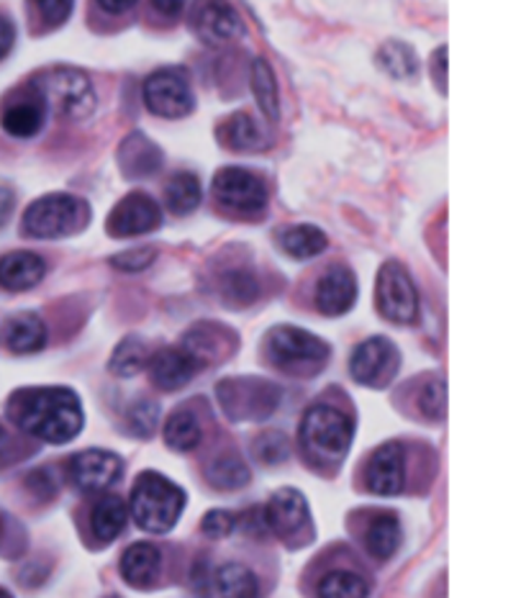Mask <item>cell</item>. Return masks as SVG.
<instances>
[{
    "instance_id": "cell-8",
    "label": "cell",
    "mask_w": 526,
    "mask_h": 598,
    "mask_svg": "<svg viewBox=\"0 0 526 598\" xmlns=\"http://www.w3.org/2000/svg\"><path fill=\"white\" fill-rule=\"evenodd\" d=\"M144 103L154 116L180 118L192 110L190 80L185 70L165 68L147 78L144 83Z\"/></svg>"
},
{
    "instance_id": "cell-50",
    "label": "cell",
    "mask_w": 526,
    "mask_h": 598,
    "mask_svg": "<svg viewBox=\"0 0 526 598\" xmlns=\"http://www.w3.org/2000/svg\"><path fill=\"white\" fill-rule=\"evenodd\" d=\"M0 598H13V596L9 594V590H3V588H0Z\"/></svg>"
},
{
    "instance_id": "cell-17",
    "label": "cell",
    "mask_w": 526,
    "mask_h": 598,
    "mask_svg": "<svg viewBox=\"0 0 526 598\" xmlns=\"http://www.w3.org/2000/svg\"><path fill=\"white\" fill-rule=\"evenodd\" d=\"M262 514L265 521H268V529L276 531L283 540H291V537L299 535L303 524L308 521L306 499H303L295 489H280L276 496L270 499V504Z\"/></svg>"
},
{
    "instance_id": "cell-28",
    "label": "cell",
    "mask_w": 526,
    "mask_h": 598,
    "mask_svg": "<svg viewBox=\"0 0 526 598\" xmlns=\"http://www.w3.org/2000/svg\"><path fill=\"white\" fill-rule=\"evenodd\" d=\"M217 588L221 598H257L259 581L247 565L229 563L217 575Z\"/></svg>"
},
{
    "instance_id": "cell-33",
    "label": "cell",
    "mask_w": 526,
    "mask_h": 598,
    "mask_svg": "<svg viewBox=\"0 0 526 598\" xmlns=\"http://www.w3.org/2000/svg\"><path fill=\"white\" fill-rule=\"evenodd\" d=\"M221 298L226 301L229 306L244 308L255 304L259 298V283L257 278L247 270H232L221 278Z\"/></svg>"
},
{
    "instance_id": "cell-27",
    "label": "cell",
    "mask_w": 526,
    "mask_h": 598,
    "mask_svg": "<svg viewBox=\"0 0 526 598\" xmlns=\"http://www.w3.org/2000/svg\"><path fill=\"white\" fill-rule=\"evenodd\" d=\"M401 544V524L393 514H381L367 529V550L377 560H388L396 555Z\"/></svg>"
},
{
    "instance_id": "cell-24",
    "label": "cell",
    "mask_w": 526,
    "mask_h": 598,
    "mask_svg": "<svg viewBox=\"0 0 526 598\" xmlns=\"http://www.w3.org/2000/svg\"><path fill=\"white\" fill-rule=\"evenodd\" d=\"M47 344V327L36 314H19L9 321V347L16 354L39 352Z\"/></svg>"
},
{
    "instance_id": "cell-29",
    "label": "cell",
    "mask_w": 526,
    "mask_h": 598,
    "mask_svg": "<svg viewBox=\"0 0 526 598\" xmlns=\"http://www.w3.org/2000/svg\"><path fill=\"white\" fill-rule=\"evenodd\" d=\"M280 245L295 260H308V257L322 255L326 249V234L316 226H293L280 236Z\"/></svg>"
},
{
    "instance_id": "cell-48",
    "label": "cell",
    "mask_w": 526,
    "mask_h": 598,
    "mask_svg": "<svg viewBox=\"0 0 526 598\" xmlns=\"http://www.w3.org/2000/svg\"><path fill=\"white\" fill-rule=\"evenodd\" d=\"M152 3H154V9L162 13V16H177V13L185 9V3H188V0H152Z\"/></svg>"
},
{
    "instance_id": "cell-41",
    "label": "cell",
    "mask_w": 526,
    "mask_h": 598,
    "mask_svg": "<svg viewBox=\"0 0 526 598\" xmlns=\"http://www.w3.org/2000/svg\"><path fill=\"white\" fill-rule=\"evenodd\" d=\"M32 5L39 11L44 24L59 26L70 19L75 0H32Z\"/></svg>"
},
{
    "instance_id": "cell-10",
    "label": "cell",
    "mask_w": 526,
    "mask_h": 598,
    "mask_svg": "<svg viewBox=\"0 0 526 598\" xmlns=\"http://www.w3.org/2000/svg\"><path fill=\"white\" fill-rule=\"evenodd\" d=\"M398 365H401V354H398L396 344L390 339L383 337H373L367 342H362L350 360L354 380L370 388L388 386L396 378Z\"/></svg>"
},
{
    "instance_id": "cell-15",
    "label": "cell",
    "mask_w": 526,
    "mask_h": 598,
    "mask_svg": "<svg viewBox=\"0 0 526 598\" xmlns=\"http://www.w3.org/2000/svg\"><path fill=\"white\" fill-rule=\"evenodd\" d=\"M406 483V455L398 442H388L375 455L370 457L367 465V485L377 496H396L404 491Z\"/></svg>"
},
{
    "instance_id": "cell-7",
    "label": "cell",
    "mask_w": 526,
    "mask_h": 598,
    "mask_svg": "<svg viewBox=\"0 0 526 598\" xmlns=\"http://www.w3.org/2000/svg\"><path fill=\"white\" fill-rule=\"evenodd\" d=\"M377 312L396 324L417 321V288H413L409 272L398 262H385L377 272Z\"/></svg>"
},
{
    "instance_id": "cell-2",
    "label": "cell",
    "mask_w": 526,
    "mask_h": 598,
    "mask_svg": "<svg viewBox=\"0 0 526 598\" xmlns=\"http://www.w3.org/2000/svg\"><path fill=\"white\" fill-rule=\"evenodd\" d=\"M185 508V491L160 472H142L131 493V514L144 531H170Z\"/></svg>"
},
{
    "instance_id": "cell-34",
    "label": "cell",
    "mask_w": 526,
    "mask_h": 598,
    "mask_svg": "<svg viewBox=\"0 0 526 598\" xmlns=\"http://www.w3.org/2000/svg\"><path fill=\"white\" fill-rule=\"evenodd\" d=\"M165 196L170 209L185 216V213L196 211L198 203H201V183H198V177L192 173H177L170 180Z\"/></svg>"
},
{
    "instance_id": "cell-39",
    "label": "cell",
    "mask_w": 526,
    "mask_h": 598,
    "mask_svg": "<svg viewBox=\"0 0 526 598\" xmlns=\"http://www.w3.org/2000/svg\"><path fill=\"white\" fill-rule=\"evenodd\" d=\"M419 409L429 419H442L444 411H447V386L442 380H432L429 386H424L419 396Z\"/></svg>"
},
{
    "instance_id": "cell-4",
    "label": "cell",
    "mask_w": 526,
    "mask_h": 598,
    "mask_svg": "<svg viewBox=\"0 0 526 598\" xmlns=\"http://www.w3.org/2000/svg\"><path fill=\"white\" fill-rule=\"evenodd\" d=\"M87 221V206L75 196L55 194L32 203L24 213V232L36 239H55L83 228Z\"/></svg>"
},
{
    "instance_id": "cell-32",
    "label": "cell",
    "mask_w": 526,
    "mask_h": 598,
    "mask_svg": "<svg viewBox=\"0 0 526 598\" xmlns=\"http://www.w3.org/2000/svg\"><path fill=\"white\" fill-rule=\"evenodd\" d=\"M377 65H381V68L396 80H409L419 72L417 55H413L409 44H401V42L385 44V47L377 51Z\"/></svg>"
},
{
    "instance_id": "cell-16",
    "label": "cell",
    "mask_w": 526,
    "mask_h": 598,
    "mask_svg": "<svg viewBox=\"0 0 526 598\" xmlns=\"http://www.w3.org/2000/svg\"><path fill=\"white\" fill-rule=\"evenodd\" d=\"M358 298V280H354L350 268L335 265L324 272V278L316 285V306L326 316H342L354 306Z\"/></svg>"
},
{
    "instance_id": "cell-40",
    "label": "cell",
    "mask_w": 526,
    "mask_h": 598,
    "mask_svg": "<svg viewBox=\"0 0 526 598\" xmlns=\"http://www.w3.org/2000/svg\"><path fill=\"white\" fill-rule=\"evenodd\" d=\"M154 257H157V249L154 247H142V249H129V253H121L116 255L114 260H110V265L124 272H139V270H147L150 265L154 262Z\"/></svg>"
},
{
    "instance_id": "cell-18",
    "label": "cell",
    "mask_w": 526,
    "mask_h": 598,
    "mask_svg": "<svg viewBox=\"0 0 526 598\" xmlns=\"http://www.w3.org/2000/svg\"><path fill=\"white\" fill-rule=\"evenodd\" d=\"M198 371H201L198 360L188 350H177V347H167V350L157 352L150 363L152 383L162 390H177L188 386Z\"/></svg>"
},
{
    "instance_id": "cell-23",
    "label": "cell",
    "mask_w": 526,
    "mask_h": 598,
    "mask_svg": "<svg viewBox=\"0 0 526 598\" xmlns=\"http://www.w3.org/2000/svg\"><path fill=\"white\" fill-rule=\"evenodd\" d=\"M221 142H224L229 150L236 152H255L259 146H265V134L259 131L257 121L247 114H234L229 116L219 129Z\"/></svg>"
},
{
    "instance_id": "cell-51",
    "label": "cell",
    "mask_w": 526,
    "mask_h": 598,
    "mask_svg": "<svg viewBox=\"0 0 526 598\" xmlns=\"http://www.w3.org/2000/svg\"><path fill=\"white\" fill-rule=\"evenodd\" d=\"M108 598H121V596H108Z\"/></svg>"
},
{
    "instance_id": "cell-6",
    "label": "cell",
    "mask_w": 526,
    "mask_h": 598,
    "mask_svg": "<svg viewBox=\"0 0 526 598\" xmlns=\"http://www.w3.org/2000/svg\"><path fill=\"white\" fill-rule=\"evenodd\" d=\"M352 419L335 409V406L326 403H318L314 409H308L301 426L303 442H306L308 449H314V453L322 457H331V460L347 455V449L352 445Z\"/></svg>"
},
{
    "instance_id": "cell-14",
    "label": "cell",
    "mask_w": 526,
    "mask_h": 598,
    "mask_svg": "<svg viewBox=\"0 0 526 598\" xmlns=\"http://www.w3.org/2000/svg\"><path fill=\"white\" fill-rule=\"evenodd\" d=\"M192 28L209 44L232 42L242 34V19L229 0H198Z\"/></svg>"
},
{
    "instance_id": "cell-44",
    "label": "cell",
    "mask_w": 526,
    "mask_h": 598,
    "mask_svg": "<svg viewBox=\"0 0 526 598\" xmlns=\"http://www.w3.org/2000/svg\"><path fill=\"white\" fill-rule=\"evenodd\" d=\"M28 489L39 493L42 499H49L51 493L57 491V485L51 483V478L47 476V470H36V472H32V476H28Z\"/></svg>"
},
{
    "instance_id": "cell-22",
    "label": "cell",
    "mask_w": 526,
    "mask_h": 598,
    "mask_svg": "<svg viewBox=\"0 0 526 598\" xmlns=\"http://www.w3.org/2000/svg\"><path fill=\"white\" fill-rule=\"evenodd\" d=\"M118 165L129 177L154 175L162 167V152L144 134H131L118 150Z\"/></svg>"
},
{
    "instance_id": "cell-43",
    "label": "cell",
    "mask_w": 526,
    "mask_h": 598,
    "mask_svg": "<svg viewBox=\"0 0 526 598\" xmlns=\"http://www.w3.org/2000/svg\"><path fill=\"white\" fill-rule=\"evenodd\" d=\"M432 68H434L436 87H440V91H447V47L434 51Z\"/></svg>"
},
{
    "instance_id": "cell-47",
    "label": "cell",
    "mask_w": 526,
    "mask_h": 598,
    "mask_svg": "<svg viewBox=\"0 0 526 598\" xmlns=\"http://www.w3.org/2000/svg\"><path fill=\"white\" fill-rule=\"evenodd\" d=\"M95 3H98L106 13H114V16H118V13H126V11L135 9L137 0H95Z\"/></svg>"
},
{
    "instance_id": "cell-35",
    "label": "cell",
    "mask_w": 526,
    "mask_h": 598,
    "mask_svg": "<svg viewBox=\"0 0 526 598\" xmlns=\"http://www.w3.org/2000/svg\"><path fill=\"white\" fill-rule=\"evenodd\" d=\"M209 481L221 491H236L249 483V468L236 455L217 457L209 465Z\"/></svg>"
},
{
    "instance_id": "cell-3",
    "label": "cell",
    "mask_w": 526,
    "mask_h": 598,
    "mask_svg": "<svg viewBox=\"0 0 526 598\" xmlns=\"http://www.w3.org/2000/svg\"><path fill=\"white\" fill-rule=\"evenodd\" d=\"M32 87L47 110H55L57 116L78 121V118L91 116L95 110V91L91 78L75 68L44 70L32 80Z\"/></svg>"
},
{
    "instance_id": "cell-9",
    "label": "cell",
    "mask_w": 526,
    "mask_h": 598,
    "mask_svg": "<svg viewBox=\"0 0 526 598\" xmlns=\"http://www.w3.org/2000/svg\"><path fill=\"white\" fill-rule=\"evenodd\" d=\"M213 196L224 209L236 213H259L268 206L265 183L239 167H226L213 177Z\"/></svg>"
},
{
    "instance_id": "cell-5",
    "label": "cell",
    "mask_w": 526,
    "mask_h": 598,
    "mask_svg": "<svg viewBox=\"0 0 526 598\" xmlns=\"http://www.w3.org/2000/svg\"><path fill=\"white\" fill-rule=\"evenodd\" d=\"M270 360L280 371L314 375L329 360V344L295 327H280L268 339Z\"/></svg>"
},
{
    "instance_id": "cell-26",
    "label": "cell",
    "mask_w": 526,
    "mask_h": 598,
    "mask_svg": "<svg viewBox=\"0 0 526 598\" xmlns=\"http://www.w3.org/2000/svg\"><path fill=\"white\" fill-rule=\"evenodd\" d=\"M129 519V508L118 496H106L98 501L93 512V531L101 542H110L121 535Z\"/></svg>"
},
{
    "instance_id": "cell-19",
    "label": "cell",
    "mask_w": 526,
    "mask_h": 598,
    "mask_svg": "<svg viewBox=\"0 0 526 598\" xmlns=\"http://www.w3.org/2000/svg\"><path fill=\"white\" fill-rule=\"evenodd\" d=\"M44 118H47V106H44L34 87L28 85V91L19 93L16 98L3 108L0 121H3V129L9 131L11 137L28 139L39 134V129L44 127Z\"/></svg>"
},
{
    "instance_id": "cell-30",
    "label": "cell",
    "mask_w": 526,
    "mask_h": 598,
    "mask_svg": "<svg viewBox=\"0 0 526 598\" xmlns=\"http://www.w3.org/2000/svg\"><path fill=\"white\" fill-rule=\"evenodd\" d=\"M165 439L177 453H190L201 445V424H198L196 413L175 411L165 426Z\"/></svg>"
},
{
    "instance_id": "cell-31",
    "label": "cell",
    "mask_w": 526,
    "mask_h": 598,
    "mask_svg": "<svg viewBox=\"0 0 526 598\" xmlns=\"http://www.w3.org/2000/svg\"><path fill=\"white\" fill-rule=\"evenodd\" d=\"M147 363H150V350L142 339L126 337L121 344L116 347L114 357H110V373L118 375V378H131L139 371H144Z\"/></svg>"
},
{
    "instance_id": "cell-21",
    "label": "cell",
    "mask_w": 526,
    "mask_h": 598,
    "mask_svg": "<svg viewBox=\"0 0 526 598\" xmlns=\"http://www.w3.org/2000/svg\"><path fill=\"white\" fill-rule=\"evenodd\" d=\"M47 265L34 253H13L0 260V285L9 291H28L42 283Z\"/></svg>"
},
{
    "instance_id": "cell-36",
    "label": "cell",
    "mask_w": 526,
    "mask_h": 598,
    "mask_svg": "<svg viewBox=\"0 0 526 598\" xmlns=\"http://www.w3.org/2000/svg\"><path fill=\"white\" fill-rule=\"evenodd\" d=\"M318 596L322 598H367L370 586L365 578L350 571H335L329 573L318 586Z\"/></svg>"
},
{
    "instance_id": "cell-1",
    "label": "cell",
    "mask_w": 526,
    "mask_h": 598,
    "mask_svg": "<svg viewBox=\"0 0 526 598\" xmlns=\"http://www.w3.org/2000/svg\"><path fill=\"white\" fill-rule=\"evenodd\" d=\"M9 413L21 430L51 445H65L83 430V406L68 388H26L11 396Z\"/></svg>"
},
{
    "instance_id": "cell-42",
    "label": "cell",
    "mask_w": 526,
    "mask_h": 598,
    "mask_svg": "<svg viewBox=\"0 0 526 598\" xmlns=\"http://www.w3.org/2000/svg\"><path fill=\"white\" fill-rule=\"evenodd\" d=\"M236 527V519L234 514L229 512H209L203 516V535L206 537H213V540H224V537H229Z\"/></svg>"
},
{
    "instance_id": "cell-46",
    "label": "cell",
    "mask_w": 526,
    "mask_h": 598,
    "mask_svg": "<svg viewBox=\"0 0 526 598\" xmlns=\"http://www.w3.org/2000/svg\"><path fill=\"white\" fill-rule=\"evenodd\" d=\"M13 203H16V198H13V190L5 188V186H0V226H3L5 221L11 219Z\"/></svg>"
},
{
    "instance_id": "cell-49",
    "label": "cell",
    "mask_w": 526,
    "mask_h": 598,
    "mask_svg": "<svg viewBox=\"0 0 526 598\" xmlns=\"http://www.w3.org/2000/svg\"><path fill=\"white\" fill-rule=\"evenodd\" d=\"M9 453H11V437H9V432L0 426V465L9 460Z\"/></svg>"
},
{
    "instance_id": "cell-13",
    "label": "cell",
    "mask_w": 526,
    "mask_h": 598,
    "mask_svg": "<svg viewBox=\"0 0 526 598\" xmlns=\"http://www.w3.org/2000/svg\"><path fill=\"white\" fill-rule=\"evenodd\" d=\"M219 394L242 396V401H229L224 409L232 413V419H265L276 409L278 388L265 380H226L221 383Z\"/></svg>"
},
{
    "instance_id": "cell-37",
    "label": "cell",
    "mask_w": 526,
    "mask_h": 598,
    "mask_svg": "<svg viewBox=\"0 0 526 598\" xmlns=\"http://www.w3.org/2000/svg\"><path fill=\"white\" fill-rule=\"evenodd\" d=\"M126 422H129V430L137 434V437L150 439L154 432H157L160 424V406L154 401H137L131 406L129 413H126Z\"/></svg>"
},
{
    "instance_id": "cell-11",
    "label": "cell",
    "mask_w": 526,
    "mask_h": 598,
    "mask_svg": "<svg viewBox=\"0 0 526 598\" xmlns=\"http://www.w3.org/2000/svg\"><path fill=\"white\" fill-rule=\"evenodd\" d=\"M124 472V462L106 449H87L70 460V478L80 491L98 493L114 485Z\"/></svg>"
},
{
    "instance_id": "cell-20",
    "label": "cell",
    "mask_w": 526,
    "mask_h": 598,
    "mask_svg": "<svg viewBox=\"0 0 526 598\" xmlns=\"http://www.w3.org/2000/svg\"><path fill=\"white\" fill-rule=\"evenodd\" d=\"M160 565H162L160 550L154 548V544L139 542V544H131V548L124 552L121 575L129 586L150 588L154 586V581H157Z\"/></svg>"
},
{
    "instance_id": "cell-45",
    "label": "cell",
    "mask_w": 526,
    "mask_h": 598,
    "mask_svg": "<svg viewBox=\"0 0 526 598\" xmlns=\"http://www.w3.org/2000/svg\"><path fill=\"white\" fill-rule=\"evenodd\" d=\"M13 42H16V26L5 16H0V59L9 55Z\"/></svg>"
},
{
    "instance_id": "cell-38",
    "label": "cell",
    "mask_w": 526,
    "mask_h": 598,
    "mask_svg": "<svg viewBox=\"0 0 526 598\" xmlns=\"http://www.w3.org/2000/svg\"><path fill=\"white\" fill-rule=\"evenodd\" d=\"M252 449H255L257 460H262L265 465H278V462L288 460V455H291V445H288L285 434H280V432L262 434V437L252 445Z\"/></svg>"
},
{
    "instance_id": "cell-12",
    "label": "cell",
    "mask_w": 526,
    "mask_h": 598,
    "mask_svg": "<svg viewBox=\"0 0 526 598\" xmlns=\"http://www.w3.org/2000/svg\"><path fill=\"white\" fill-rule=\"evenodd\" d=\"M162 224V211L160 206L152 201L147 194H131L126 196L121 203H116V209L108 216V234L118 236H137L147 234L152 228Z\"/></svg>"
},
{
    "instance_id": "cell-25",
    "label": "cell",
    "mask_w": 526,
    "mask_h": 598,
    "mask_svg": "<svg viewBox=\"0 0 526 598\" xmlns=\"http://www.w3.org/2000/svg\"><path fill=\"white\" fill-rule=\"evenodd\" d=\"M252 91H255V98L259 103V110L270 118V121H278L280 116V95H278V83L276 72L268 65V59L257 57L252 62Z\"/></svg>"
}]
</instances>
